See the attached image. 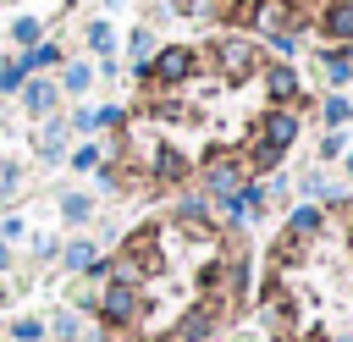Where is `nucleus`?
<instances>
[{
  "mask_svg": "<svg viewBox=\"0 0 353 342\" xmlns=\"http://www.w3.org/2000/svg\"><path fill=\"white\" fill-rule=\"evenodd\" d=\"M215 72H221L226 83H248V77L259 72V44H254V39H237V33L215 39Z\"/></svg>",
  "mask_w": 353,
  "mask_h": 342,
  "instance_id": "obj_1",
  "label": "nucleus"
},
{
  "mask_svg": "<svg viewBox=\"0 0 353 342\" xmlns=\"http://www.w3.org/2000/svg\"><path fill=\"white\" fill-rule=\"evenodd\" d=\"M94 309L105 314V325H138V314H143V292L132 287V281H110L99 298H94Z\"/></svg>",
  "mask_w": 353,
  "mask_h": 342,
  "instance_id": "obj_2",
  "label": "nucleus"
},
{
  "mask_svg": "<svg viewBox=\"0 0 353 342\" xmlns=\"http://www.w3.org/2000/svg\"><path fill=\"white\" fill-rule=\"evenodd\" d=\"M193 72V50L188 44H165V50H154V61L143 66V77H154V83H182Z\"/></svg>",
  "mask_w": 353,
  "mask_h": 342,
  "instance_id": "obj_3",
  "label": "nucleus"
},
{
  "mask_svg": "<svg viewBox=\"0 0 353 342\" xmlns=\"http://www.w3.org/2000/svg\"><path fill=\"white\" fill-rule=\"evenodd\" d=\"M292 138H298V110H265V121H259V143L276 149V154H287Z\"/></svg>",
  "mask_w": 353,
  "mask_h": 342,
  "instance_id": "obj_4",
  "label": "nucleus"
},
{
  "mask_svg": "<svg viewBox=\"0 0 353 342\" xmlns=\"http://www.w3.org/2000/svg\"><path fill=\"white\" fill-rule=\"evenodd\" d=\"M215 325H221V303H215V298H204L199 309H188V314L176 320V342H204Z\"/></svg>",
  "mask_w": 353,
  "mask_h": 342,
  "instance_id": "obj_5",
  "label": "nucleus"
},
{
  "mask_svg": "<svg viewBox=\"0 0 353 342\" xmlns=\"http://www.w3.org/2000/svg\"><path fill=\"white\" fill-rule=\"evenodd\" d=\"M265 99H270L276 110H287V105L298 99V72H292L287 61H276V66H265Z\"/></svg>",
  "mask_w": 353,
  "mask_h": 342,
  "instance_id": "obj_6",
  "label": "nucleus"
},
{
  "mask_svg": "<svg viewBox=\"0 0 353 342\" xmlns=\"http://www.w3.org/2000/svg\"><path fill=\"white\" fill-rule=\"evenodd\" d=\"M204 188H210L221 204H226V199H237V188H243V165H237V160H210Z\"/></svg>",
  "mask_w": 353,
  "mask_h": 342,
  "instance_id": "obj_7",
  "label": "nucleus"
},
{
  "mask_svg": "<svg viewBox=\"0 0 353 342\" xmlns=\"http://www.w3.org/2000/svg\"><path fill=\"white\" fill-rule=\"evenodd\" d=\"M22 105H28L33 116H50V110L61 105V88L44 83V77H28V83H22Z\"/></svg>",
  "mask_w": 353,
  "mask_h": 342,
  "instance_id": "obj_8",
  "label": "nucleus"
},
{
  "mask_svg": "<svg viewBox=\"0 0 353 342\" xmlns=\"http://www.w3.org/2000/svg\"><path fill=\"white\" fill-rule=\"evenodd\" d=\"M320 22H325V33H331L336 44H347V39H353V0H331Z\"/></svg>",
  "mask_w": 353,
  "mask_h": 342,
  "instance_id": "obj_9",
  "label": "nucleus"
},
{
  "mask_svg": "<svg viewBox=\"0 0 353 342\" xmlns=\"http://www.w3.org/2000/svg\"><path fill=\"white\" fill-rule=\"evenodd\" d=\"M320 226H325V215H320L314 204H298V210H292V221H287V243H303V237H314Z\"/></svg>",
  "mask_w": 353,
  "mask_h": 342,
  "instance_id": "obj_10",
  "label": "nucleus"
},
{
  "mask_svg": "<svg viewBox=\"0 0 353 342\" xmlns=\"http://www.w3.org/2000/svg\"><path fill=\"white\" fill-rule=\"evenodd\" d=\"M182 177H188V160H182L171 143H160V149H154V182H182Z\"/></svg>",
  "mask_w": 353,
  "mask_h": 342,
  "instance_id": "obj_11",
  "label": "nucleus"
},
{
  "mask_svg": "<svg viewBox=\"0 0 353 342\" xmlns=\"http://www.w3.org/2000/svg\"><path fill=\"white\" fill-rule=\"evenodd\" d=\"M83 39H88V50H94V55H105V61L116 55V28H110L105 17H99V22H88V28H83Z\"/></svg>",
  "mask_w": 353,
  "mask_h": 342,
  "instance_id": "obj_12",
  "label": "nucleus"
},
{
  "mask_svg": "<svg viewBox=\"0 0 353 342\" xmlns=\"http://www.w3.org/2000/svg\"><path fill=\"white\" fill-rule=\"evenodd\" d=\"M127 55H132V72H143V66L154 61V33H149V28H132V33H127Z\"/></svg>",
  "mask_w": 353,
  "mask_h": 342,
  "instance_id": "obj_13",
  "label": "nucleus"
},
{
  "mask_svg": "<svg viewBox=\"0 0 353 342\" xmlns=\"http://www.w3.org/2000/svg\"><path fill=\"white\" fill-rule=\"evenodd\" d=\"M11 39H17L22 50H33V44H44V22L28 11V17H17V22H11Z\"/></svg>",
  "mask_w": 353,
  "mask_h": 342,
  "instance_id": "obj_14",
  "label": "nucleus"
},
{
  "mask_svg": "<svg viewBox=\"0 0 353 342\" xmlns=\"http://www.w3.org/2000/svg\"><path fill=\"white\" fill-rule=\"evenodd\" d=\"M39 154H44V160H66V127H61V121H50V127L39 132Z\"/></svg>",
  "mask_w": 353,
  "mask_h": 342,
  "instance_id": "obj_15",
  "label": "nucleus"
},
{
  "mask_svg": "<svg viewBox=\"0 0 353 342\" xmlns=\"http://www.w3.org/2000/svg\"><path fill=\"white\" fill-rule=\"evenodd\" d=\"M55 61H61V50H55V44H33V50H22V61H17V66L33 77L39 66H55Z\"/></svg>",
  "mask_w": 353,
  "mask_h": 342,
  "instance_id": "obj_16",
  "label": "nucleus"
},
{
  "mask_svg": "<svg viewBox=\"0 0 353 342\" xmlns=\"http://www.w3.org/2000/svg\"><path fill=\"white\" fill-rule=\"evenodd\" d=\"M88 83H94V66H88V61H72V66L61 72V94H83Z\"/></svg>",
  "mask_w": 353,
  "mask_h": 342,
  "instance_id": "obj_17",
  "label": "nucleus"
},
{
  "mask_svg": "<svg viewBox=\"0 0 353 342\" xmlns=\"http://www.w3.org/2000/svg\"><path fill=\"white\" fill-rule=\"evenodd\" d=\"M94 259H99V254H94V243H66V248H61V265H66V270H77V276H83Z\"/></svg>",
  "mask_w": 353,
  "mask_h": 342,
  "instance_id": "obj_18",
  "label": "nucleus"
},
{
  "mask_svg": "<svg viewBox=\"0 0 353 342\" xmlns=\"http://www.w3.org/2000/svg\"><path fill=\"white\" fill-rule=\"evenodd\" d=\"M61 215H66L72 226H83V221L94 215V199H88V193H66V199H61Z\"/></svg>",
  "mask_w": 353,
  "mask_h": 342,
  "instance_id": "obj_19",
  "label": "nucleus"
},
{
  "mask_svg": "<svg viewBox=\"0 0 353 342\" xmlns=\"http://www.w3.org/2000/svg\"><path fill=\"white\" fill-rule=\"evenodd\" d=\"M320 116H325L331 127H342V121L353 116V99H347V94H325V110H320Z\"/></svg>",
  "mask_w": 353,
  "mask_h": 342,
  "instance_id": "obj_20",
  "label": "nucleus"
},
{
  "mask_svg": "<svg viewBox=\"0 0 353 342\" xmlns=\"http://www.w3.org/2000/svg\"><path fill=\"white\" fill-rule=\"evenodd\" d=\"M325 77H331V83H347V77H353V61H347L342 50H325Z\"/></svg>",
  "mask_w": 353,
  "mask_h": 342,
  "instance_id": "obj_21",
  "label": "nucleus"
},
{
  "mask_svg": "<svg viewBox=\"0 0 353 342\" xmlns=\"http://www.w3.org/2000/svg\"><path fill=\"white\" fill-rule=\"evenodd\" d=\"M22 83H28V72H22L17 61H6V66H0V94H22Z\"/></svg>",
  "mask_w": 353,
  "mask_h": 342,
  "instance_id": "obj_22",
  "label": "nucleus"
},
{
  "mask_svg": "<svg viewBox=\"0 0 353 342\" xmlns=\"http://www.w3.org/2000/svg\"><path fill=\"white\" fill-rule=\"evenodd\" d=\"M17 188H22V165L17 160H0V199H11Z\"/></svg>",
  "mask_w": 353,
  "mask_h": 342,
  "instance_id": "obj_23",
  "label": "nucleus"
},
{
  "mask_svg": "<svg viewBox=\"0 0 353 342\" xmlns=\"http://www.w3.org/2000/svg\"><path fill=\"white\" fill-rule=\"evenodd\" d=\"M99 160H105V149H99V143H83V149H72V165H77V171H94Z\"/></svg>",
  "mask_w": 353,
  "mask_h": 342,
  "instance_id": "obj_24",
  "label": "nucleus"
},
{
  "mask_svg": "<svg viewBox=\"0 0 353 342\" xmlns=\"http://www.w3.org/2000/svg\"><path fill=\"white\" fill-rule=\"evenodd\" d=\"M342 149H347V132H342V127H331V132L320 138V154H325V160H336Z\"/></svg>",
  "mask_w": 353,
  "mask_h": 342,
  "instance_id": "obj_25",
  "label": "nucleus"
},
{
  "mask_svg": "<svg viewBox=\"0 0 353 342\" xmlns=\"http://www.w3.org/2000/svg\"><path fill=\"white\" fill-rule=\"evenodd\" d=\"M270 50H276V55H292V50H298V33H292V28L270 33Z\"/></svg>",
  "mask_w": 353,
  "mask_h": 342,
  "instance_id": "obj_26",
  "label": "nucleus"
},
{
  "mask_svg": "<svg viewBox=\"0 0 353 342\" xmlns=\"http://www.w3.org/2000/svg\"><path fill=\"white\" fill-rule=\"evenodd\" d=\"M11 336H17V342H39V336H44V325H39V320H17V325H11Z\"/></svg>",
  "mask_w": 353,
  "mask_h": 342,
  "instance_id": "obj_27",
  "label": "nucleus"
},
{
  "mask_svg": "<svg viewBox=\"0 0 353 342\" xmlns=\"http://www.w3.org/2000/svg\"><path fill=\"white\" fill-rule=\"evenodd\" d=\"M176 6H182V11H188V17H210V11H215V6H221V0H176Z\"/></svg>",
  "mask_w": 353,
  "mask_h": 342,
  "instance_id": "obj_28",
  "label": "nucleus"
},
{
  "mask_svg": "<svg viewBox=\"0 0 353 342\" xmlns=\"http://www.w3.org/2000/svg\"><path fill=\"white\" fill-rule=\"evenodd\" d=\"M55 331H61V336H66V342H72V336H77V331H83V325H77V314H55Z\"/></svg>",
  "mask_w": 353,
  "mask_h": 342,
  "instance_id": "obj_29",
  "label": "nucleus"
},
{
  "mask_svg": "<svg viewBox=\"0 0 353 342\" xmlns=\"http://www.w3.org/2000/svg\"><path fill=\"white\" fill-rule=\"evenodd\" d=\"M6 265H11V248H6V243H0V270H6Z\"/></svg>",
  "mask_w": 353,
  "mask_h": 342,
  "instance_id": "obj_30",
  "label": "nucleus"
},
{
  "mask_svg": "<svg viewBox=\"0 0 353 342\" xmlns=\"http://www.w3.org/2000/svg\"><path fill=\"white\" fill-rule=\"evenodd\" d=\"M347 177H353V154H347Z\"/></svg>",
  "mask_w": 353,
  "mask_h": 342,
  "instance_id": "obj_31",
  "label": "nucleus"
},
{
  "mask_svg": "<svg viewBox=\"0 0 353 342\" xmlns=\"http://www.w3.org/2000/svg\"><path fill=\"white\" fill-rule=\"evenodd\" d=\"M336 342H353V336H336Z\"/></svg>",
  "mask_w": 353,
  "mask_h": 342,
  "instance_id": "obj_32",
  "label": "nucleus"
}]
</instances>
